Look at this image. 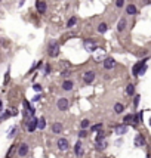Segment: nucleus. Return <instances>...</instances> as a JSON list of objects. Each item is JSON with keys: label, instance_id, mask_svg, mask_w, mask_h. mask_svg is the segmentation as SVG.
<instances>
[{"label": "nucleus", "instance_id": "f257e3e1", "mask_svg": "<svg viewBox=\"0 0 151 158\" xmlns=\"http://www.w3.org/2000/svg\"><path fill=\"white\" fill-rule=\"evenodd\" d=\"M58 53H59V46H58L56 42H52L49 45V56L55 58V56H58Z\"/></svg>", "mask_w": 151, "mask_h": 158}, {"label": "nucleus", "instance_id": "f03ea898", "mask_svg": "<svg viewBox=\"0 0 151 158\" xmlns=\"http://www.w3.org/2000/svg\"><path fill=\"white\" fill-rule=\"evenodd\" d=\"M68 105H70V102H68V99H65V98H61V99H58V103H56L58 109H61V111H65V109L68 108Z\"/></svg>", "mask_w": 151, "mask_h": 158}, {"label": "nucleus", "instance_id": "7ed1b4c3", "mask_svg": "<svg viewBox=\"0 0 151 158\" xmlns=\"http://www.w3.org/2000/svg\"><path fill=\"white\" fill-rule=\"evenodd\" d=\"M93 78H95V72L93 71H87V72L83 74V81L86 84H91L92 81H93Z\"/></svg>", "mask_w": 151, "mask_h": 158}, {"label": "nucleus", "instance_id": "20e7f679", "mask_svg": "<svg viewBox=\"0 0 151 158\" xmlns=\"http://www.w3.org/2000/svg\"><path fill=\"white\" fill-rule=\"evenodd\" d=\"M84 47H86L89 52H95V49H96V43L93 42V40H84Z\"/></svg>", "mask_w": 151, "mask_h": 158}, {"label": "nucleus", "instance_id": "39448f33", "mask_svg": "<svg viewBox=\"0 0 151 158\" xmlns=\"http://www.w3.org/2000/svg\"><path fill=\"white\" fill-rule=\"evenodd\" d=\"M27 154H28V145L27 143H21L18 149V155L19 157H25Z\"/></svg>", "mask_w": 151, "mask_h": 158}, {"label": "nucleus", "instance_id": "423d86ee", "mask_svg": "<svg viewBox=\"0 0 151 158\" xmlns=\"http://www.w3.org/2000/svg\"><path fill=\"white\" fill-rule=\"evenodd\" d=\"M39 127V120H36V118H31L30 121H28V132H34L36 129Z\"/></svg>", "mask_w": 151, "mask_h": 158}, {"label": "nucleus", "instance_id": "0eeeda50", "mask_svg": "<svg viewBox=\"0 0 151 158\" xmlns=\"http://www.w3.org/2000/svg\"><path fill=\"white\" fill-rule=\"evenodd\" d=\"M114 65H116V61H114L113 58L104 59V67H105V70H111V68H114Z\"/></svg>", "mask_w": 151, "mask_h": 158}, {"label": "nucleus", "instance_id": "6e6552de", "mask_svg": "<svg viewBox=\"0 0 151 158\" xmlns=\"http://www.w3.org/2000/svg\"><path fill=\"white\" fill-rule=\"evenodd\" d=\"M36 8H37V11H39V13H45L46 12V3L43 2V0H39L37 3H36Z\"/></svg>", "mask_w": 151, "mask_h": 158}, {"label": "nucleus", "instance_id": "1a4fd4ad", "mask_svg": "<svg viewBox=\"0 0 151 158\" xmlns=\"http://www.w3.org/2000/svg\"><path fill=\"white\" fill-rule=\"evenodd\" d=\"M58 148L61 151H67L68 149V140L67 139H59L58 140Z\"/></svg>", "mask_w": 151, "mask_h": 158}, {"label": "nucleus", "instance_id": "9d476101", "mask_svg": "<svg viewBox=\"0 0 151 158\" xmlns=\"http://www.w3.org/2000/svg\"><path fill=\"white\" fill-rule=\"evenodd\" d=\"M135 145H136V146H144V145H145V137H144L142 135H136Z\"/></svg>", "mask_w": 151, "mask_h": 158}, {"label": "nucleus", "instance_id": "9b49d317", "mask_svg": "<svg viewBox=\"0 0 151 158\" xmlns=\"http://www.w3.org/2000/svg\"><path fill=\"white\" fill-rule=\"evenodd\" d=\"M144 64H145V62H138V64H135V65H133V70H132V72H133V74H135V75H138V74H139V71L142 70L144 67H145Z\"/></svg>", "mask_w": 151, "mask_h": 158}, {"label": "nucleus", "instance_id": "f8f14e48", "mask_svg": "<svg viewBox=\"0 0 151 158\" xmlns=\"http://www.w3.org/2000/svg\"><path fill=\"white\" fill-rule=\"evenodd\" d=\"M62 130H64V127H62L61 123H55V124H52V132L53 133H62Z\"/></svg>", "mask_w": 151, "mask_h": 158}, {"label": "nucleus", "instance_id": "ddd939ff", "mask_svg": "<svg viewBox=\"0 0 151 158\" xmlns=\"http://www.w3.org/2000/svg\"><path fill=\"white\" fill-rule=\"evenodd\" d=\"M74 151H76V155H77V157H82V155H83V149H82V143H80V142L76 143Z\"/></svg>", "mask_w": 151, "mask_h": 158}, {"label": "nucleus", "instance_id": "4468645a", "mask_svg": "<svg viewBox=\"0 0 151 158\" xmlns=\"http://www.w3.org/2000/svg\"><path fill=\"white\" fill-rule=\"evenodd\" d=\"M62 89H64V90H71V89H73V81L65 80L64 83H62Z\"/></svg>", "mask_w": 151, "mask_h": 158}, {"label": "nucleus", "instance_id": "2eb2a0df", "mask_svg": "<svg viewBox=\"0 0 151 158\" xmlns=\"http://www.w3.org/2000/svg\"><path fill=\"white\" fill-rule=\"evenodd\" d=\"M114 130H116L117 135H125V133H126V126H116Z\"/></svg>", "mask_w": 151, "mask_h": 158}, {"label": "nucleus", "instance_id": "dca6fc26", "mask_svg": "<svg viewBox=\"0 0 151 158\" xmlns=\"http://www.w3.org/2000/svg\"><path fill=\"white\" fill-rule=\"evenodd\" d=\"M126 12H128L129 15H135V13H136V8L133 6V4H129L128 8H126Z\"/></svg>", "mask_w": 151, "mask_h": 158}, {"label": "nucleus", "instance_id": "f3484780", "mask_svg": "<svg viewBox=\"0 0 151 158\" xmlns=\"http://www.w3.org/2000/svg\"><path fill=\"white\" fill-rule=\"evenodd\" d=\"M125 28H126V19H120V22H119V25H117V30L123 31Z\"/></svg>", "mask_w": 151, "mask_h": 158}, {"label": "nucleus", "instance_id": "a211bd4d", "mask_svg": "<svg viewBox=\"0 0 151 158\" xmlns=\"http://www.w3.org/2000/svg\"><path fill=\"white\" fill-rule=\"evenodd\" d=\"M133 118H135V117L132 115V114H129V115H126L125 117V124H130V123H133Z\"/></svg>", "mask_w": 151, "mask_h": 158}, {"label": "nucleus", "instance_id": "6ab92c4d", "mask_svg": "<svg viewBox=\"0 0 151 158\" xmlns=\"http://www.w3.org/2000/svg\"><path fill=\"white\" fill-rule=\"evenodd\" d=\"M126 93H128V95H133V93H135V86H133V84H128V87H126Z\"/></svg>", "mask_w": 151, "mask_h": 158}, {"label": "nucleus", "instance_id": "aec40b11", "mask_svg": "<svg viewBox=\"0 0 151 158\" xmlns=\"http://www.w3.org/2000/svg\"><path fill=\"white\" fill-rule=\"evenodd\" d=\"M141 120H142V112H138V114H136V115H135V118H133V124H138V123H139V121Z\"/></svg>", "mask_w": 151, "mask_h": 158}, {"label": "nucleus", "instance_id": "412c9836", "mask_svg": "<svg viewBox=\"0 0 151 158\" xmlns=\"http://www.w3.org/2000/svg\"><path fill=\"white\" fill-rule=\"evenodd\" d=\"M107 28H108V27H107V24H105V22H102V24H99L98 31H99V33H105V31H107Z\"/></svg>", "mask_w": 151, "mask_h": 158}, {"label": "nucleus", "instance_id": "4be33fe9", "mask_svg": "<svg viewBox=\"0 0 151 158\" xmlns=\"http://www.w3.org/2000/svg\"><path fill=\"white\" fill-rule=\"evenodd\" d=\"M114 111L117 114L123 112V105H121V103H116V105H114Z\"/></svg>", "mask_w": 151, "mask_h": 158}, {"label": "nucleus", "instance_id": "5701e85b", "mask_svg": "<svg viewBox=\"0 0 151 158\" xmlns=\"http://www.w3.org/2000/svg\"><path fill=\"white\" fill-rule=\"evenodd\" d=\"M104 148H107V142H101V140H98V143H96V149H104Z\"/></svg>", "mask_w": 151, "mask_h": 158}, {"label": "nucleus", "instance_id": "b1692460", "mask_svg": "<svg viewBox=\"0 0 151 158\" xmlns=\"http://www.w3.org/2000/svg\"><path fill=\"white\" fill-rule=\"evenodd\" d=\"M102 129V124L99 123V124H95V126H92V132H98V130H101Z\"/></svg>", "mask_w": 151, "mask_h": 158}, {"label": "nucleus", "instance_id": "393cba45", "mask_svg": "<svg viewBox=\"0 0 151 158\" xmlns=\"http://www.w3.org/2000/svg\"><path fill=\"white\" fill-rule=\"evenodd\" d=\"M45 124H46L45 118H40V120H39V129H45Z\"/></svg>", "mask_w": 151, "mask_h": 158}, {"label": "nucleus", "instance_id": "a878e982", "mask_svg": "<svg viewBox=\"0 0 151 158\" xmlns=\"http://www.w3.org/2000/svg\"><path fill=\"white\" fill-rule=\"evenodd\" d=\"M86 136H87V132H86V130H82V132L79 133V137H80V139H82V137H86Z\"/></svg>", "mask_w": 151, "mask_h": 158}, {"label": "nucleus", "instance_id": "bb28decb", "mask_svg": "<svg viewBox=\"0 0 151 158\" xmlns=\"http://www.w3.org/2000/svg\"><path fill=\"white\" fill-rule=\"evenodd\" d=\"M116 4H117V8H121L125 4V0H116Z\"/></svg>", "mask_w": 151, "mask_h": 158}, {"label": "nucleus", "instance_id": "cd10ccee", "mask_svg": "<svg viewBox=\"0 0 151 158\" xmlns=\"http://www.w3.org/2000/svg\"><path fill=\"white\" fill-rule=\"evenodd\" d=\"M76 24V18H71L70 21H68V24H67V27H73Z\"/></svg>", "mask_w": 151, "mask_h": 158}, {"label": "nucleus", "instance_id": "c85d7f7f", "mask_svg": "<svg viewBox=\"0 0 151 158\" xmlns=\"http://www.w3.org/2000/svg\"><path fill=\"white\" fill-rule=\"evenodd\" d=\"M87 126H89V120H83V121H82V127H83V129H86Z\"/></svg>", "mask_w": 151, "mask_h": 158}, {"label": "nucleus", "instance_id": "c756f323", "mask_svg": "<svg viewBox=\"0 0 151 158\" xmlns=\"http://www.w3.org/2000/svg\"><path fill=\"white\" fill-rule=\"evenodd\" d=\"M15 133H16V127H13V129L11 130V133H9V137H12V136L15 135Z\"/></svg>", "mask_w": 151, "mask_h": 158}, {"label": "nucleus", "instance_id": "7c9ffc66", "mask_svg": "<svg viewBox=\"0 0 151 158\" xmlns=\"http://www.w3.org/2000/svg\"><path fill=\"white\" fill-rule=\"evenodd\" d=\"M139 98H141V96H135V101H133V105H138V102H139Z\"/></svg>", "mask_w": 151, "mask_h": 158}, {"label": "nucleus", "instance_id": "2f4dec72", "mask_svg": "<svg viewBox=\"0 0 151 158\" xmlns=\"http://www.w3.org/2000/svg\"><path fill=\"white\" fill-rule=\"evenodd\" d=\"M34 90H42V86H40V84H34Z\"/></svg>", "mask_w": 151, "mask_h": 158}, {"label": "nucleus", "instance_id": "473e14b6", "mask_svg": "<svg viewBox=\"0 0 151 158\" xmlns=\"http://www.w3.org/2000/svg\"><path fill=\"white\" fill-rule=\"evenodd\" d=\"M147 3H148V4H150V3H151V0H147Z\"/></svg>", "mask_w": 151, "mask_h": 158}]
</instances>
